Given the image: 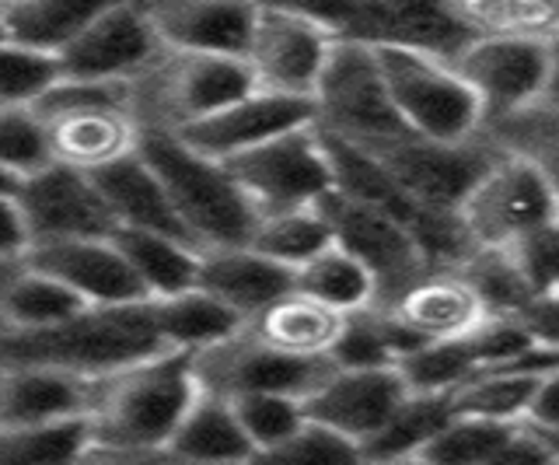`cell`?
I'll return each instance as SVG.
<instances>
[{"label": "cell", "instance_id": "cell-1", "mask_svg": "<svg viewBox=\"0 0 559 465\" xmlns=\"http://www.w3.org/2000/svg\"><path fill=\"white\" fill-rule=\"evenodd\" d=\"M157 350L168 347L157 333L151 301L87 305L43 330H0V371L49 368L95 382Z\"/></svg>", "mask_w": 559, "mask_h": 465}, {"label": "cell", "instance_id": "cell-2", "mask_svg": "<svg viewBox=\"0 0 559 465\" xmlns=\"http://www.w3.org/2000/svg\"><path fill=\"white\" fill-rule=\"evenodd\" d=\"M192 354L157 350L92 382L87 430L102 452H162L175 424L197 400Z\"/></svg>", "mask_w": 559, "mask_h": 465}, {"label": "cell", "instance_id": "cell-3", "mask_svg": "<svg viewBox=\"0 0 559 465\" xmlns=\"http://www.w3.org/2000/svg\"><path fill=\"white\" fill-rule=\"evenodd\" d=\"M136 154L162 182L175 217L200 249L241 246L255 228V211L241 196L224 162L182 144L171 130L140 127Z\"/></svg>", "mask_w": 559, "mask_h": 465}, {"label": "cell", "instance_id": "cell-4", "mask_svg": "<svg viewBox=\"0 0 559 465\" xmlns=\"http://www.w3.org/2000/svg\"><path fill=\"white\" fill-rule=\"evenodd\" d=\"M32 109L46 123L57 165L92 176L136 151L140 119L133 116L130 81H78L60 74Z\"/></svg>", "mask_w": 559, "mask_h": 465}, {"label": "cell", "instance_id": "cell-5", "mask_svg": "<svg viewBox=\"0 0 559 465\" xmlns=\"http://www.w3.org/2000/svg\"><path fill=\"white\" fill-rule=\"evenodd\" d=\"M259 4L305 14L343 43L409 46L454 60L472 36L451 0H259Z\"/></svg>", "mask_w": 559, "mask_h": 465}, {"label": "cell", "instance_id": "cell-6", "mask_svg": "<svg viewBox=\"0 0 559 465\" xmlns=\"http://www.w3.org/2000/svg\"><path fill=\"white\" fill-rule=\"evenodd\" d=\"M384 92L402 127L427 141H468L483 127L476 95L451 60L409 46H371Z\"/></svg>", "mask_w": 559, "mask_h": 465}, {"label": "cell", "instance_id": "cell-7", "mask_svg": "<svg viewBox=\"0 0 559 465\" xmlns=\"http://www.w3.org/2000/svg\"><path fill=\"white\" fill-rule=\"evenodd\" d=\"M255 81L241 57L162 49L157 60L133 81V116L140 127L182 130L252 92Z\"/></svg>", "mask_w": 559, "mask_h": 465}, {"label": "cell", "instance_id": "cell-8", "mask_svg": "<svg viewBox=\"0 0 559 465\" xmlns=\"http://www.w3.org/2000/svg\"><path fill=\"white\" fill-rule=\"evenodd\" d=\"M454 217L472 249H507L528 231L559 220L556 176L535 162L497 154L465 193Z\"/></svg>", "mask_w": 559, "mask_h": 465}, {"label": "cell", "instance_id": "cell-9", "mask_svg": "<svg viewBox=\"0 0 559 465\" xmlns=\"http://www.w3.org/2000/svg\"><path fill=\"white\" fill-rule=\"evenodd\" d=\"M311 116L322 133L360 147L406 133L389 102V92H384L374 49L343 39H336V46L329 49L319 84L311 92Z\"/></svg>", "mask_w": 559, "mask_h": 465}, {"label": "cell", "instance_id": "cell-10", "mask_svg": "<svg viewBox=\"0 0 559 465\" xmlns=\"http://www.w3.org/2000/svg\"><path fill=\"white\" fill-rule=\"evenodd\" d=\"M364 151L389 171V179L413 203L444 214L459 211L465 193L500 154L483 133L448 144V141H427V136H416L409 130L389 136V141L364 144Z\"/></svg>", "mask_w": 559, "mask_h": 465}, {"label": "cell", "instance_id": "cell-11", "mask_svg": "<svg viewBox=\"0 0 559 465\" xmlns=\"http://www.w3.org/2000/svg\"><path fill=\"white\" fill-rule=\"evenodd\" d=\"M255 217L314 206L332 189V171L314 123L294 127L224 162Z\"/></svg>", "mask_w": 559, "mask_h": 465}, {"label": "cell", "instance_id": "cell-12", "mask_svg": "<svg viewBox=\"0 0 559 465\" xmlns=\"http://www.w3.org/2000/svg\"><path fill=\"white\" fill-rule=\"evenodd\" d=\"M476 95L483 123L556 92V39H472L451 60Z\"/></svg>", "mask_w": 559, "mask_h": 465}, {"label": "cell", "instance_id": "cell-13", "mask_svg": "<svg viewBox=\"0 0 559 465\" xmlns=\"http://www.w3.org/2000/svg\"><path fill=\"white\" fill-rule=\"evenodd\" d=\"M319 211L329 224L332 246L349 252L371 273L378 301H389L406 284H413L419 273H427L424 252H419L413 231L399 217L378 211L371 203L349 200L336 189H329L319 200Z\"/></svg>", "mask_w": 559, "mask_h": 465}, {"label": "cell", "instance_id": "cell-14", "mask_svg": "<svg viewBox=\"0 0 559 465\" xmlns=\"http://www.w3.org/2000/svg\"><path fill=\"white\" fill-rule=\"evenodd\" d=\"M332 46H336V36L305 14L255 0V19L241 60L249 67L255 88L311 102Z\"/></svg>", "mask_w": 559, "mask_h": 465}, {"label": "cell", "instance_id": "cell-15", "mask_svg": "<svg viewBox=\"0 0 559 465\" xmlns=\"http://www.w3.org/2000/svg\"><path fill=\"white\" fill-rule=\"evenodd\" d=\"M329 360H301L270 350L245 325L192 354V374H197L200 392L221 395V400H238L252 392H284L305 400L329 374Z\"/></svg>", "mask_w": 559, "mask_h": 465}, {"label": "cell", "instance_id": "cell-16", "mask_svg": "<svg viewBox=\"0 0 559 465\" xmlns=\"http://www.w3.org/2000/svg\"><path fill=\"white\" fill-rule=\"evenodd\" d=\"M32 246L67 242V238H109L116 220L87 171L49 162L14 189ZM28 246V249H32Z\"/></svg>", "mask_w": 559, "mask_h": 465}, {"label": "cell", "instance_id": "cell-17", "mask_svg": "<svg viewBox=\"0 0 559 465\" xmlns=\"http://www.w3.org/2000/svg\"><path fill=\"white\" fill-rule=\"evenodd\" d=\"M165 49L151 8L140 0H116L70 43L60 60L63 78L78 81H136Z\"/></svg>", "mask_w": 559, "mask_h": 465}, {"label": "cell", "instance_id": "cell-18", "mask_svg": "<svg viewBox=\"0 0 559 465\" xmlns=\"http://www.w3.org/2000/svg\"><path fill=\"white\" fill-rule=\"evenodd\" d=\"M305 123H314L311 102L252 88L241 98L227 102L224 109L210 112L182 130H171V133L179 136L182 144H189L192 151L206 154V158L231 162L238 154L266 144L273 136L287 133L294 127H305Z\"/></svg>", "mask_w": 559, "mask_h": 465}, {"label": "cell", "instance_id": "cell-19", "mask_svg": "<svg viewBox=\"0 0 559 465\" xmlns=\"http://www.w3.org/2000/svg\"><path fill=\"white\" fill-rule=\"evenodd\" d=\"M406 385L395 368H329L305 395V417L364 444L402 403Z\"/></svg>", "mask_w": 559, "mask_h": 465}, {"label": "cell", "instance_id": "cell-20", "mask_svg": "<svg viewBox=\"0 0 559 465\" xmlns=\"http://www.w3.org/2000/svg\"><path fill=\"white\" fill-rule=\"evenodd\" d=\"M25 266L60 281L84 305H133L147 301L122 252L109 238H67V242H43L25 252Z\"/></svg>", "mask_w": 559, "mask_h": 465}, {"label": "cell", "instance_id": "cell-21", "mask_svg": "<svg viewBox=\"0 0 559 465\" xmlns=\"http://www.w3.org/2000/svg\"><path fill=\"white\" fill-rule=\"evenodd\" d=\"M419 339H459L486 319V308L459 270H427L389 301H378Z\"/></svg>", "mask_w": 559, "mask_h": 465}, {"label": "cell", "instance_id": "cell-22", "mask_svg": "<svg viewBox=\"0 0 559 465\" xmlns=\"http://www.w3.org/2000/svg\"><path fill=\"white\" fill-rule=\"evenodd\" d=\"M197 287L227 312H235L241 322H249L262 312L273 298L294 287V273L266 255H259L252 246H214L200 249Z\"/></svg>", "mask_w": 559, "mask_h": 465}, {"label": "cell", "instance_id": "cell-23", "mask_svg": "<svg viewBox=\"0 0 559 465\" xmlns=\"http://www.w3.org/2000/svg\"><path fill=\"white\" fill-rule=\"evenodd\" d=\"M151 19L168 49L241 57L252 32L255 0H168L151 8Z\"/></svg>", "mask_w": 559, "mask_h": 465}, {"label": "cell", "instance_id": "cell-24", "mask_svg": "<svg viewBox=\"0 0 559 465\" xmlns=\"http://www.w3.org/2000/svg\"><path fill=\"white\" fill-rule=\"evenodd\" d=\"M92 182L98 186L105 206H109L116 228L162 231V235H171V238H182V242H192L189 231L182 228V220L175 217L162 182H157V176L147 168V162L140 158L136 151L127 154V158H119L112 165L92 171ZM192 246H197V242H192Z\"/></svg>", "mask_w": 559, "mask_h": 465}, {"label": "cell", "instance_id": "cell-25", "mask_svg": "<svg viewBox=\"0 0 559 465\" xmlns=\"http://www.w3.org/2000/svg\"><path fill=\"white\" fill-rule=\"evenodd\" d=\"M245 330L276 354L301 360H329L332 343H336L343 330V315L290 287L245 322Z\"/></svg>", "mask_w": 559, "mask_h": 465}, {"label": "cell", "instance_id": "cell-26", "mask_svg": "<svg viewBox=\"0 0 559 465\" xmlns=\"http://www.w3.org/2000/svg\"><path fill=\"white\" fill-rule=\"evenodd\" d=\"M162 452L182 465H249L255 448L245 438L231 403L197 392Z\"/></svg>", "mask_w": 559, "mask_h": 465}, {"label": "cell", "instance_id": "cell-27", "mask_svg": "<svg viewBox=\"0 0 559 465\" xmlns=\"http://www.w3.org/2000/svg\"><path fill=\"white\" fill-rule=\"evenodd\" d=\"M92 382L49 368H8L0 392V427L60 424L87 413Z\"/></svg>", "mask_w": 559, "mask_h": 465}, {"label": "cell", "instance_id": "cell-28", "mask_svg": "<svg viewBox=\"0 0 559 465\" xmlns=\"http://www.w3.org/2000/svg\"><path fill=\"white\" fill-rule=\"evenodd\" d=\"M112 242L122 252V260H127L147 301H162L197 287L200 249L192 242L140 228H116Z\"/></svg>", "mask_w": 559, "mask_h": 465}, {"label": "cell", "instance_id": "cell-29", "mask_svg": "<svg viewBox=\"0 0 559 465\" xmlns=\"http://www.w3.org/2000/svg\"><path fill=\"white\" fill-rule=\"evenodd\" d=\"M109 4L116 0H0V22L8 39L60 57Z\"/></svg>", "mask_w": 559, "mask_h": 465}, {"label": "cell", "instance_id": "cell-30", "mask_svg": "<svg viewBox=\"0 0 559 465\" xmlns=\"http://www.w3.org/2000/svg\"><path fill=\"white\" fill-rule=\"evenodd\" d=\"M559 368H486L468 374L459 389L448 392L451 413L483 417L497 424H521L535 385Z\"/></svg>", "mask_w": 559, "mask_h": 465}, {"label": "cell", "instance_id": "cell-31", "mask_svg": "<svg viewBox=\"0 0 559 465\" xmlns=\"http://www.w3.org/2000/svg\"><path fill=\"white\" fill-rule=\"evenodd\" d=\"M151 308H154V322H157V333H162L165 347L186 350V354H197L210 347V343L238 333L245 325L235 312H227L221 301L203 295L200 287L162 298V301H151Z\"/></svg>", "mask_w": 559, "mask_h": 465}, {"label": "cell", "instance_id": "cell-32", "mask_svg": "<svg viewBox=\"0 0 559 465\" xmlns=\"http://www.w3.org/2000/svg\"><path fill=\"white\" fill-rule=\"evenodd\" d=\"M87 308L74 290L46 273L17 263L0 290V330H43Z\"/></svg>", "mask_w": 559, "mask_h": 465}, {"label": "cell", "instance_id": "cell-33", "mask_svg": "<svg viewBox=\"0 0 559 465\" xmlns=\"http://www.w3.org/2000/svg\"><path fill=\"white\" fill-rule=\"evenodd\" d=\"M472 39H556L559 0H451Z\"/></svg>", "mask_w": 559, "mask_h": 465}, {"label": "cell", "instance_id": "cell-34", "mask_svg": "<svg viewBox=\"0 0 559 465\" xmlns=\"http://www.w3.org/2000/svg\"><path fill=\"white\" fill-rule=\"evenodd\" d=\"M294 290L322 301L340 315L360 312V308L378 301V287L354 255L340 246H329L319 255H311L305 266L294 270Z\"/></svg>", "mask_w": 559, "mask_h": 465}, {"label": "cell", "instance_id": "cell-35", "mask_svg": "<svg viewBox=\"0 0 559 465\" xmlns=\"http://www.w3.org/2000/svg\"><path fill=\"white\" fill-rule=\"evenodd\" d=\"M556 127H559V95L549 92L500 119H489V123L479 127V133L500 154L535 162L556 176Z\"/></svg>", "mask_w": 559, "mask_h": 465}, {"label": "cell", "instance_id": "cell-36", "mask_svg": "<svg viewBox=\"0 0 559 465\" xmlns=\"http://www.w3.org/2000/svg\"><path fill=\"white\" fill-rule=\"evenodd\" d=\"M245 246H252L259 255H266V260L287 266L294 273L297 266H305L311 255L329 249L332 235H329V224L319 211V203H314V206H297V211H284V214L255 217V228Z\"/></svg>", "mask_w": 559, "mask_h": 465}, {"label": "cell", "instance_id": "cell-37", "mask_svg": "<svg viewBox=\"0 0 559 465\" xmlns=\"http://www.w3.org/2000/svg\"><path fill=\"white\" fill-rule=\"evenodd\" d=\"M87 452L92 430L84 417L39 427H0V465H78Z\"/></svg>", "mask_w": 559, "mask_h": 465}, {"label": "cell", "instance_id": "cell-38", "mask_svg": "<svg viewBox=\"0 0 559 465\" xmlns=\"http://www.w3.org/2000/svg\"><path fill=\"white\" fill-rule=\"evenodd\" d=\"M451 417L448 395H416L406 392L402 403L392 409V417L381 424L378 434H371L364 444V462L374 458H399L424 452V444L433 438V430Z\"/></svg>", "mask_w": 559, "mask_h": 465}, {"label": "cell", "instance_id": "cell-39", "mask_svg": "<svg viewBox=\"0 0 559 465\" xmlns=\"http://www.w3.org/2000/svg\"><path fill=\"white\" fill-rule=\"evenodd\" d=\"M454 270L479 295L486 315H518L532 298H538L524 287L521 273L507 260L503 249H472Z\"/></svg>", "mask_w": 559, "mask_h": 465}, {"label": "cell", "instance_id": "cell-40", "mask_svg": "<svg viewBox=\"0 0 559 465\" xmlns=\"http://www.w3.org/2000/svg\"><path fill=\"white\" fill-rule=\"evenodd\" d=\"M514 424H497L483 417H451L433 430V438L424 444V452L433 465H486L489 455L497 452L500 441L511 434Z\"/></svg>", "mask_w": 559, "mask_h": 465}, {"label": "cell", "instance_id": "cell-41", "mask_svg": "<svg viewBox=\"0 0 559 465\" xmlns=\"http://www.w3.org/2000/svg\"><path fill=\"white\" fill-rule=\"evenodd\" d=\"M249 465H364V452L357 441L305 420L284 441L255 452Z\"/></svg>", "mask_w": 559, "mask_h": 465}, {"label": "cell", "instance_id": "cell-42", "mask_svg": "<svg viewBox=\"0 0 559 465\" xmlns=\"http://www.w3.org/2000/svg\"><path fill=\"white\" fill-rule=\"evenodd\" d=\"M52 162L46 123L32 106H0V171L22 182Z\"/></svg>", "mask_w": 559, "mask_h": 465}, {"label": "cell", "instance_id": "cell-43", "mask_svg": "<svg viewBox=\"0 0 559 465\" xmlns=\"http://www.w3.org/2000/svg\"><path fill=\"white\" fill-rule=\"evenodd\" d=\"M60 81V60L22 46L0 43V106H35Z\"/></svg>", "mask_w": 559, "mask_h": 465}, {"label": "cell", "instance_id": "cell-44", "mask_svg": "<svg viewBox=\"0 0 559 465\" xmlns=\"http://www.w3.org/2000/svg\"><path fill=\"white\" fill-rule=\"evenodd\" d=\"M227 403H231L245 438L252 441L255 452L284 441L308 420L305 403L297 400V395H284V392H252V395H238V400H227Z\"/></svg>", "mask_w": 559, "mask_h": 465}, {"label": "cell", "instance_id": "cell-45", "mask_svg": "<svg viewBox=\"0 0 559 465\" xmlns=\"http://www.w3.org/2000/svg\"><path fill=\"white\" fill-rule=\"evenodd\" d=\"M503 252L532 295H559V220L528 231Z\"/></svg>", "mask_w": 559, "mask_h": 465}, {"label": "cell", "instance_id": "cell-46", "mask_svg": "<svg viewBox=\"0 0 559 465\" xmlns=\"http://www.w3.org/2000/svg\"><path fill=\"white\" fill-rule=\"evenodd\" d=\"M486 465H556V438L528 424H514Z\"/></svg>", "mask_w": 559, "mask_h": 465}, {"label": "cell", "instance_id": "cell-47", "mask_svg": "<svg viewBox=\"0 0 559 465\" xmlns=\"http://www.w3.org/2000/svg\"><path fill=\"white\" fill-rule=\"evenodd\" d=\"M521 424H528V427L542 430V434L556 438V430H559V371L546 374L535 385L528 406H524Z\"/></svg>", "mask_w": 559, "mask_h": 465}, {"label": "cell", "instance_id": "cell-48", "mask_svg": "<svg viewBox=\"0 0 559 465\" xmlns=\"http://www.w3.org/2000/svg\"><path fill=\"white\" fill-rule=\"evenodd\" d=\"M28 231L22 211H17L14 193L0 196V263H22L28 252Z\"/></svg>", "mask_w": 559, "mask_h": 465}, {"label": "cell", "instance_id": "cell-49", "mask_svg": "<svg viewBox=\"0 0 559 465\" xmlns=\"http://www.w3.org/2000/svg\"><path fill=\"white\" fill-rule=\"evenodd\" d=\"M78 465H182L165 452H102L92 448Z\"/></svg>", "mask_w": 559, "mask_h": 465}, {"label": "cell", "instance_id": "cell-50", "mask_svg": "<svg viewBox=\"0 0 559 465\" xmlns=\"http://www.w3.org/2000/svg\"><path fill=\"white\" fill-rule=\"evenodd\" d=\"M364 465H433L427 455H399V458H374V462H364Z\"/></svg>", "mask_w": 559, "mask_h": 465}, {"label": "cell", "instance_id": "cell-51", "mask_svg": "<svg viewBox=\"0 0 559 465\" xmlns=\"http://www.w3.org/2000/svg\"><path fill=\"white\" fill-rule=\"evenodd\" d=\"M14 189H17V179H11L8 171H0V196H4V193H14Z\"/></svg>", "mask_w": 559, "mask_h": 465}, {"label": "cell", "instance_id": "cell-52", "mask_svg": "<svg viewBox=\"0 0 559 465\" xmlns=\"http://www.w3.org/2000/svg\"><path fill=\"white\" fill-rule=\"evenodd\" d=\"M17 263H0V290H4V281L11 277V270H14Z\"/></svg>", "mask_w": 559, "mask_h": 465}, {"label": "cell", "instance_id": "cell-53", "mask_svg": "<svg viewBox=\"0 0 559 465\" xmlns=\"http://www.w3.org/2000/svg\"><path fill=\"white\" fill-rule=\"evenodd\" d=\"M144 8H157V4H168V0H140Z\"/></svg>", "mask_w": 559, "mask_h": 465}, {"label": "cell", "instance_id": "cell-54", "mask_svg": "<svg viewBox=\"0 0 559 465\" xmlns=\"http://www.w3.org/2000/svg\"><path fill=\"white\" fill-rule=\"evenodd\" d=\"M8 36H4V22H0V43H4Z\"/></svg>", "mask_w": 559, "mask_h": 465}, {"label": "cell", "instance_id": "cell-55", "mask_svg": "<svg viewBox=\"0 0 559 465\" xmlns=\"http://www.w3.org/2000/svg\"><path fill=\"white\" fill-rule=\"evenodd\" d=\"M0 392H4V371H0Z\"/></svg>", "mask_w": 559, "mask_h": 465}]
</instances>
